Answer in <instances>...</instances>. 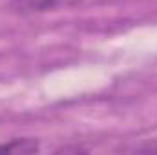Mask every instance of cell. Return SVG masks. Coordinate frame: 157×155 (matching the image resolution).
<instances>
[{
	"instance_id": "6da1fadb",
	"label": "cell",
	"mask_w": 157,
	"mask_h": 155,
	"mask_svg": "<svg viewBox=\"0 0 157 155\" xmlns=\"http://www.w3.org/2000/svg\"><path fill=\"white\" fill-rule=\"evenodd\" d=\"M80 2L82 0H9V6L13 11L20 15H35V13L55 11L60 7H70Z\"/></svg>"
},
{
	"instance_id": "7a4b0ae2",
	"label": "cell",
	"mask_w": 157,
	"mask_h": 155,
	"mask_svg": "<svg viewBox=\"0 0 157 155\" xmlns=\"http://www.w3.org/2000/svg\"><path fill=\"white\" fill-rule=\"evenodd\" d=\"M40 150L39 142L35 139H13L4 144H0V153H17V155H28L37 153Z\"/></svg>"
},
{
	"instance_id": "3957f363",
	"label": "cell",
	"mask_w": 157,
	"mask_h": 155,
	"mask_svg": "<svg viewBox=\"0 0 157 155\" xmlns=\"http://www.w3.org/2000/svg\"><path fill=\"white\" fill-rule=\"evenodd\" d=\"M139 152H157V144H148V146H143V148H139Z\"/></svg>"
}]
</instances>
